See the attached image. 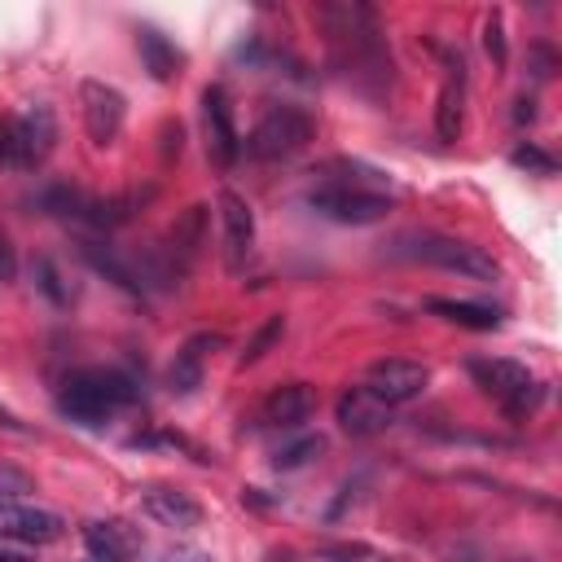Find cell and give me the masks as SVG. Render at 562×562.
Returning <instances> with one entry per match:
<instances>
[{
    "instance_id": "1",
    "label": "cell",
    "mask_w": 562,
    "mask_h": 562,
    "mask_svg": "<svg viewBox=\"0 0 562 562\" xmlns=\"http://www.w3.org/2000/svg\"><path fill=\"white\" fill-rule=\"evenodd\" d=\"M316 22L329 40L334 66L369 97H382L395 79L391 53H386V35L378 26V13L364 0H321L316 4Z\"/></svg>"
},
{
    "instance_id": "2",
    "label": "cell",
    "mask_w": 562,
    "mask_h": 562,
    "mask_svg": "<svg viewBox=\"0 0 562 562\" xmlns=\"http://www.w3.org/2000/svg\"><path fill=\"white\" fill-rule=\"evenodd\" d=\"M132 400H136V382L123 369H75L57 386L61 417H70L79 426H101Z\"/></svg>"
},
{
    "instance_id": "3",
    "label": "cell",
    "mask_w": 562,
    "mask_h": 562,
    "mask_svg": "<svg viewBox=\"0 0 562 562\" xmlns=\"http://www.w3.org/2000/svg\"><path fill=\"white\" fill-rule=\"evenodd\" d=\"M338 171H347V176L321 171V184L307 193V202L321 215H329L338 224H373V220H382L391 211V193H386L378 171L364 176V180H356V171H360L356 162H338Z\"/></svg>"
},
{
    "instance_id": "4",
    "label": "cell",
    "mask_w": 562,
    "mask_h": 562,
    "mask_svg": "<svg viewBox=\"0 0 562 562\" xmlns=\"http://www.w3.org/2000/svg\"><path fill=\"white\" fill-rule=\"evenodd\" d=\"M395 255L400 259H413V263H430V268H443V272H461V277H479V281H496L501 268L487 250L470 246V241H457V237H439V233H404L395 241Z\"/></svg>"
},
{
    "instance_id": "5",
    "label": "cell",
    "mask_w": 562,
    "mask_h": 562,
    "mask_svg": "<svg viewBox=\"0 0 562 562\" xmlns=\"http://www.w3.org/2000/svg\"><path fill=\"white\" fill-rule=\"evenodd\" d=\"M307 140H312V119H307V110H299V105H272V110L250 127L246 154L259 158V162H277V158L299 154Z\"/></svg>"
},
{
    "instance_id": "6",
    "label": "cell",
    "mask_w": 562,
    "mask_h": 562,
    "mask_svg": "<svg viewBox=\"0 0 562 562\" xmlns=\"http://www.w3.org/2000/svg\"><path fill=\"white\" fill-rule=\"evenodd\" d=\"M470 378L483 386V395H492L496 404H505L509 413H527L540 400V386L531 382L527 364L492 356V360H470Z\"/></svg>"
},
{
    "instance_id": "7",
    "label": "cell",
    "mask_w": 562,
    "mask_h": 562,
    "mask_svg": "<svg viewBox=\"0 0 562 562\" xmlns=\"http://www.w3.org/2000/svg\"><path fill=\"white\" fill-rule=\"evenodd\" d=\"M430 382V369L422 360H408V356H386V360H373L369 373H364V391L373 400H382L386 408L395 404H408L426 391Z\"/></svg>"
},
{
    "instance_id": "8",
    "label": "cell",
    "mask_w": 562,
    "mask_h": 562,
    "mask_svg": "<svg viewBox=\"0 0 562 562\" xmlns=\"http://www.w3.org/2000/svg\"><path fill=\"white\" fill-rule=\"evenodd\" d=\"M79 110H83V127H88V140L92 145H114L119 132H123V114H127V101L114 83L105 79H83L79 83Z\"/></svg>"
},
{
    "instance_id": "9",
    "label": "cell",
    "mask_w": 562,
    "mask_h": 562,
    "mask_svg": "<svg viewBox=\"0 0 562 562\" xmlns=\"http://www.w3.org/2000/svg\"><path fill=\"white\" fill-rule=\"evenodd\" d=\"M202 123H206V154L215 167H233L241 154V136L233 123V101L224 92V83H206L202 88Z\"/></svg>"
},
{
    "instance_id": "10",
    "label": "cell",
    "mask_w": 562,
    "mask_h": 562,
    "mask_svg": "<svg viewBox=\"0 0 562 562\" xmlns=\"http://www.w3.org/2000/svg\"><path fill=\"white\" fill-rule=\"evenodd\" d=\"M57 145V114L53 105H26L18 119H13V167L22 171H35Z\"/></svg>"
},
{
    "instance_id": "11",
    "label": "cell",
    "mask_w": 562,
    "mask_h": 562,
    "mask_svg": "<svg viewBox=\"0 0 562 562\" xmlns=\"http://www.w3.org/2000/svg\"><path fill=\"white\" fill-rule=\"evenodd\" d=\"M465 57L457 48H443V83H439V101H435V136L443 145H452L461 136L465 123Z\"/></svg>"
},
{
    "instance_id": "12",
    "label": "cell",
    "mask_w": 562,
    "mask_h": 562,
    "mask_svg": "<svg viewBox=\"0 0 562 562\" xmlns=\"http://www.w3.org/2000/svg\"><path fill=\"white\" fill-rule=\"evenodd\" d=\"M220 228H224V268L241 272L250 250H255V211L241 193L224 189L220 193Z\"/></svg>"
},
{
    "instance_id": "13",
    "label": "cell",
    "mask_w": 562,
    "mask_h": 562,
    "mask_svg": "<svg viewBox=\"0 0 562 562\" xmlns=\"http://www.w3.org/2000/svg\"><path fill=\"white\" fill-rule=\"evenodd\" d=\"M66 518L40 505H22V501H4L0 505V536L18 540V544H53L61 540Z\"/></svg>"
},
{
    "instance_id": "14",
    "label": "cell",
    "mask_w": 562,
    "mask_h": 562,
    "mask_svg": "<svg viewBox=\"0 0 562 562\" xmlns=\"http://www.w3.org/2000/svg\"><path fill=\"white\" fill-rule=\"evenodd\" d=\"M312 413H316V391H312L307 382H285V386H272V391L259 400L255 422H259V426H272V430H294V426H303Z\"/></svg>"
},
{
    "instance_id": "15",
    "label": "cell",
    "mask_w": 562,
    "mask_h": 562,
    "mask_svg": "<svg viewBox=\"0 0 562 562\" xmlns=\"http://www.w3.org/2000/svg\"><path fill=\"white\" fill-rule=\"evenodd\" d=\"M140 509H145L158 527H171V531H193V527L202 522L198 496L184 492V487H167V483L140 487Z\"/></svg>"
},
{
    "instance_id": "16",
    "label": "cell",
    "mask_w": 562,
    "mask_h": 562,
    "mask_svg": "<svg viewBox=\"0 0 562 562\" xmlns=\"http://www.w3.org/2000/svg\"><path fill=\"white\" fill-rule=\"evenodd\" d=\"M206 202H193V206H184L176 220H171V228H167V237H162V255H167V263L176 268V272H184L198 255H202V246H206Z\"/></svg>"
},
{
    "instance_id": "17",
    "label": "cell",
    "mask_w": 562,
    "mask_h": 562,
    "mask_svg": "<svg viewBox=\"0 0 562 562\" xmlns=\"http://www.w3.org/2000/svg\"><path fill=\"white\" fill-rule=\"evenodd\" d=\"M83 549L92 562H132L140 553V531L123 518H92L83 522Z\"/></svg>"
},
{
    "instance_id": "18",
    "label": "cell",
    "mask_w": 562,
    "mask_h": 562,
    "mask_svg": "<svg viewBox=\"0 0 562 562\" xmlns=\"http://www.w3.org/2000/svg\"><path fill=\"white\" fill-rule=\"evenodd\" d=\"M215 347H220V334H193V338H184L180 351L167 364V386L176 395H193L202 386V369H206V356Z\"/></svg>"
},
{
    "instance_id": "19",
    "label": "cell",
    "mask_w": 562,
    "mask_h": 562,
    "mask_svg": "<svg viewBox=\"0 0 562 562\" xmlns=\"http://www.w3.org/2000/svg\"><path fill=\"white\" fill-rule=\"evenodd\" d=\"M386 422H391V408L382 400H373L364 386H351L338 395V426L351 439H369V435L386 430Z\"/></svg>"
},
{
    "instance_id": "20",
    "label": "cell",
    "mask_w": 562,
    "mask_h": 562,
    "mask_svg": "<svg viewBox=\"0 0 562 562\" xmlns=\"http://www.w3.org/2000/svg\"><path fill=\"white\" fill-rule=\"evenodd\" d=\"M79 255H83V259H88L105 281H114L119 290H127V294H136V299L145 294V285H140V272H136L132 255H123L119 246H110V241H92V237H88V241L79 246Z\"/></svg>"
},
{
    "instance_id": "21",
    "label": "cell",
    "mask_w": 562,
    "mask_h": 562,
    "mask_svg": "<svg viewBox=\"0 0 562 562\" xmlns=\"http://www.w3.org/2000/svg\"><path fill=\"white\" fill-rule=\"evenodd\" d=\"M136 53H140L145 70H149L158 83H171V79L180 75V66H184V53H180L158 26H140V31H136Z\"/></svg>"
},
{
    "instance_id": "22",
    "label": "cell",
    "mask_w": 562,
    "mask_h": 562,
    "mask_svg": "<svg viewBox=\"0 0 562 562\" xmlns=\"http://www.w3.org/2000/svg\"><path fill=\"white\" fill-rule=\"evenodd\" d=\"M426 312L452 321V325H465V329H496L501 325V312L487 307V303H465V299H426Z\"/></svg>"
},
{
    "instance_id": "23",
    "label": "cell",
    "mask_w": 562,
    "mask_h": 562,
    "mask_svg": "<svg viewBox=\"0 0 562 562\" xmlns=\"http://www.w3.org/2000/svg\"><path fill=\"white\" fill-rule=\"evenodd\" d=\"M35 202H40V211H48L57 220H83V211H88L92 198L83 189H75V184H48Z\"/></svg>"
},
{
    "instance_id": "24",
    "label": "cell",
    "mask_w": 562,
    "mask_h": 562,
    "mask_svg": "<svg viewBox=\"0 0 562 562\" xmlns=\"http://www.w3.org/2000/svg\"><path fill=\"white\" fill-rule=\"evenodd\" d=\"M140 206V198L136 193H119V198H92L88 202V211H83V220L92 224V228H119V224H127L132 220V211Z\"/></svg>"
},
{
    "instance_id": "25",
    "label": "cell",
    "mask_w": 562,
    "mask_h": 562,
    "mask_svg": "<svg viewBox=\"0 0 562 562\" xmlns=\"http://www.w3.org/2000/svg\"><path fill=\"white\" fill-rule=\"evenodd\" d=\"M31 281H35V290H40L48 303H57V307L70 303V285H66V277H61V268H57L53 255H35V259H31Z\"/></svg>"
},
{
    "instance_id": "26",
    "label": "cell",
    "mask_w": 562,
    "mask_h": 562,
    "mask_svg": "<svg viewBox=\"0 0 562 562\" xmlns=\"http://www.w3.org/2000/svg\"><path fill=\"white\" fill-rule=\"evenodd\" d=\"M281 334H285V316L277 312V316H268L255 334H250V342L241 347V356H237V369H250V364H259L277 342H281Z\"/></svg>"
},
{
    "instance_id": "27",
    "label": "cell",
    "mask_w": 562,
    "mask_h": 562,
    "mask_svg": "<svg viewBox=\"0 0 562 562\" xmlns=\"http://www.w3.org/2000/svg\"><path fill=\"white\" fill-rule=\"evenodd\" d=\"M321 452H325V439H321V435H303V439L277 448V452H272V465H277V470H299V465H307V461L321 457Z\"/></svg>"
},
{
    "instance_id": "28",
    "label": "cell",
    "mask_w": 562,
    "mask_h": 562,
    "mask_svg": "<svg viewBox=\"0 0 562 562\" xmlns=\"http://www.w3.org/2000/svg\"><path fill=\"white\" fill-rule=\"evenodd\" d=\"M483 48H487L492 66H505V61H509V48H505V22H501V13H487V18H483Z\"/></svg>"
},
{
    "instance_id": "29",
    "label": "cell",
    "mask_w": 562,
    "mask_h": 562,
    "mask_svg": "<svg viewBox=\"0 0 562 562\" xmlns=\"http://www.w3.org/2000/svg\"><path fill=\"white\" fill-rule=\"evenodd\" d=\"M509 162L522 167V171H536V176H553V171H558L553 154H544V149H536V145H518V149L509 154Z\"/></svg>"
},
{
    "instance_id": "30",
    "label": "cell",
    "mask_w": 562,
    "mask_h": 562,
    "mask_svg": "<svg viewBox=\"0 0 562 562\" xmlns=\"http://www.w3.org/2000/svg\"><path fill=\"white\" fill-rule=\"evenodd\" d=\"M31 487H35V483H31V474H26V470H18V465L0 461V505H4V501H22Z\"/></svg>"
},
{
    "instance_id": "31",
    "label": "cell",
    "mask_w": 562,
    "mask_h": 562,
    "mask_svg": "<svg viewBox=\"0 0 562 562\" xmlns=\"http://www.w3.org/2000/svg\"><path fill=\"white\" fill-rule=\"evenodd\" d=\"M158 136H162V162H171V158H180V140H184V132H180V123H176V119H167Z\"/></svg>"
},
{
    "instance_id": "32",
    "label": "cell",
    "mask_w": 562,
    "mask_h": 562,
    "mask_svg": "<svg viewBox=\"0 0 562 562\" xmlns=\"http://www.w3.org/2000/svg\"><path fill=\"white\" fill-rule=\"evenodd\" d=\"M553 70H558V57H553L544 44H536V48H531V75H536V79H549Z\"/></svg>"
},
{
    "instance_id": "33",
    "label": "cell",
    "mask_w": 562,
    "mask_h": 562,
    "mask_svg": "<svg viewBox=\"0 0 562 562\" xmlns=\"http://www.w3.org/2000/svg\"><path fill=\"white\" fill-rule=\"evenodd\" d=\"M321 558L325 562H351V558H369V549L364 544H325Z\"/></svg>"
},
{
    "instance_id": "34",
    "label": "cell",
    "mask_w": 562,
    "mask_h": 562,
    "mask_svg": "<svg viewBox=\"0 0 562 562\" xmlns=\"http://www.w3.org/2000/svg\"><path fill=\"white\" fill-rule=\"evenodd\" d=\"M0 167H13V119H0Z\"/></svg>"
},
{
    "instance_id": "35",
    "label": "cell",
    "mask_w": 562,
    "mask_h": 562,
    "mask_svg": "<svg viewBox=\"0 0 562 562\" xmlns=\"http://www.w3.org/2000/svg\"><path fill=\"white\" fill-rule=\"evenodd\" d=\"M13 272H18L13 246H9V237H0V285H4V281H13Z\"/></svg>"
},
{
    "instance_id": "36",
    "label": "cell",
    "mask_w": 562,
    "mask_h": 562,
    "mask_svg": "<svg viewBox=\"0 0 562 562\" xmlns=\"http://www.w3.org/2000/svg\"><path fill=\"white\" fill-rule=\"evenodd\" d=\"M536 119V101L531 97H518L514 101V123H531Z\"/></svg>"
},
{
    "instance_id": "37",
    "label": "cell",
    "mask_w": 562,
    "mask_h": 562,
    "mask_svg": "<svg viewBox=\"0 0 562 562\" xmlns=\"http://www.w3.org/2000/svg\"><path fill=\"white\" fill-rule=\"evenodd\" d=\"M0 562H26L22 558V544H13L9 536H0Z\"/></svg>"
},
{
    "instance_id": "38",
    "label": "cell",
    "mask_w": 562,
    "mask_h": 562,
    "mask_svg": "<svg viewBox=\"0 0 562 562\" xmlns=\"http://www.w3.org/2000/svg\"><path fill=\"white\" fill-rule=\"evenodd\" d=\"M171 562H211V558H206V553H198V549H184V553H176Z\"/></svg>"
}]
</instances>
